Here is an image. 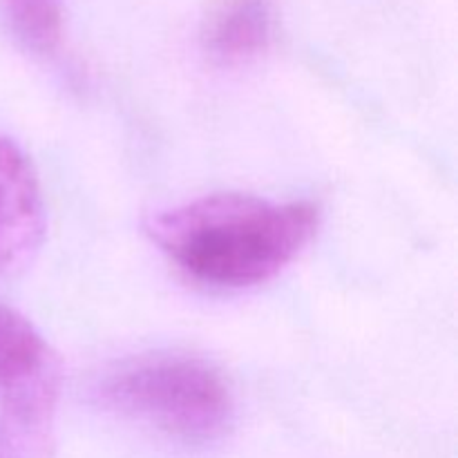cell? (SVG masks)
<instances>
[{"instance_id":"cell-1","label":"cell","mask_w":458,"mask_h":458,"mask_svg":"<svg viewBox=\"0 0 458 458\" xmlns=\"http://www.w3.org/2000/svg\"><path fill=\"white\" fill-rule=\"evenodd\" d=\"M318 224L320 210L309 201L219 192L159 210L146 231L195 280L246 289L284 271L313 240Z\"/></svg>"},{"instance_id":"cell-2","label":"cell","mask_w":458,"mask_h":458,"mask_svg":"<svg viewBox=\"0 0 458 458\" xmlns=\"http://www.w3.org/2000/svg\"><path fill=\"white\" fill-rule=\"evenodd\" d=\"M106 410L188 443L222 437L233 419V396L213 365L183 353H157L116 367L97 387Z\"/></svg>"},{"instance_id":"cell-3","label":"cell","mask_w":458,"mask_h":458,"mask_svg":"<svg viewBox=\"0 0 458 458\" xmlns=\"http://www.w3.org/2000/svg\"><path fill=\"white\" fill-rule=\"evenodd\" d=\"M47 231L43 191L30 157L0 137V277L25 271Z\"/></svg>"},{"instance_id":"cell-4","label":"cell","mask_w":458,"mask_h":458,"mask_svg":"<svg viewBox=\"0 0 458 458\" xmlns=\"http://www.w3.org/2000/svg\"><path fill=\"white\" fill-rule=\"evenodd\" d=\"M61 360H54L38 376L0 396V432L4 445L18 458H49L54 447Z\"/></svg>"},{"instance_id":"cell-5","label":"cell","mask_w":458,"mask_h":458,"mask_svg":"<svg viewBox=\"0 0 458 458\" xmlns=\"http://www.w3.org/2000/svg\"><path fill=\"white\" fill-rule=\"evenodd\" d=\"M268 0H222L206 25V49L226 65L259 56L271 40Z\"/></svg>"},{"instance_id":"cell-6","label":"cell","mask_w":458,"mask_h":458,"mask_svg":"<svg viewBox=\"0 0 458 458\" xmlns=\"http://www.w3.org/2000/svg\"><path fill=\"white\" fill-rule=\"evenodd\" d=\"M56 360L43 335L22 313L0 307V396L21 387Z\"/></svg>"},{"instance_id":"cell-7","label":"cell","mask_w":458,"mask_h":458,"mask_svg":"<svg viewBox=\"0 0 458 458\" xmlns=\"http://www.w3.org/2000/svg\"><path fill=\"white\" fill-rule=\"evenodd\" d=\"M63 3L65 0H3L18 38L40 54L52 52L61 43Z\"/></svg>"}]
</instances>
